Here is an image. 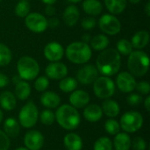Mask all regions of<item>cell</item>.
<instances>
[{
    "instance_id": "obj_1",
    "label": "cell",
    "mask_w": 150,
    "mask_h": 150,
    "mask_svg": "<svg viewBox=\"0 0 150 150\" xmlns=\"http://www.w3.org/2000/svg\"><path fill=\"white\" fill-rule=\"evenodd\" d=\"M121 67V56L114 48H105L101 51L96 60V68L105 76L116 75Z\"/></svg>"
},
{
    "instance_id": "obj_2",
    "label": "cell",
    "mask_w": 150,
    "mask_h": 150,
    "mask_svg": "<svg viewBox=\"0 0 150 150\" xmlns=\"http://www.w3.org/2000/svg\"><path fill=\"white\" fill-rule=\"evenodd\" d=\"M54 115L57 123L65 130H74L78 127L81 122L80 113L77 109L70 105H61Z\"/></svg>"
},
{
    "instance_id": "obj_3",
    "label": "cell",
    "mask_w": 150,
    "mask_h": 150,
    "mask_svg": "<svg viewBox=\"0 0 150 150\" xmlns=\"http://www.w3.org/2000/svg\"><path fill=\"white\" fill-rule=\"evenodd\" d=\"M149 68V57L142 50L133 51L127 59V69L134 76L142 77L145 76Z\"/></svg>"
},
{
    "instance_id": "obj_4",
    "label": "cell",
    "mask_w": 150,
    "mask_h": 150,
    "mask_svg": "<svg viewBox=\"0 0 150 150\" xmlns=\"http://www.w3.org/2000/svg\"><path fill=\"white\" fill-rule=\"evenodd\" d=\"M66 56L69 62L75 64H84L91 60L92 50L88 43L75 41L67 47Z\"/></svg>"
},
{
    "instance_id": "obj_5",
    "label": "cell",
    "mask_w": 150,
    "mask_h": 150,
    "mask_svg": "<svg viewBox=\"0 0 150 150\" xmlns=\"http://www.w3.org/2000/svg\"><path fill=\"white\" fill-rule=\"evenodd\" d=\"M40 69L38 62L31 56H22L18 61L17 70L22 80H34L40 73Z\"/></svg>"
},
{
    "instance_id": "obj_6",
    "label": "cell",
    "mask_w": 150,
    "mask_h": 150,
    "mask_svg": "<svg viewBox=\"0 0 150 150\" xmlns=\"http://www.w3.org/2000/svg\"><path fill=\"white\" fill-rule=\"evenodd\" d=\"M120 126L125 133L133 134L140 130L143 125L142 115L136 111H129L125 112L120 120Z\"/></svg>"
},
{
    "instance_id": "obj_7",
    "label": "cell",
    "mask_w": 150,
    "mask_h": 150,
    "mask_svg": "<svg viewBox=\"0 0 150 150\" xmlns=\"http://www.w3.org/2000/svg\"><path fill=\"white\" fill-rule=\"evenodd\" d=\"M94 94L100 99H107L115 92V83L110 76H98L93 83Z\"/></svg>"
},
{
    "instance_id": "obj_8",
    "label": "cell",
    "mask_w": 150,
    "mask_h": 150,
    "mask_svg": "<svg viewBox=\"0 0 150 150\" xmlns=\"http://www.w3.org/2000/svg\"><path fill=\"white\" fill-rule=\"evenodd\" d=\"M39 119V111L33 101L27 102L19 111L18 123L25 128L34 127Z\"/></svg>"
},
{
    "instance_id": "obj_9",
    "label": "cell",
    "mask_w": 150,
    "mask_h": 150,
    "mask_svg": "<svg viewBox=\"0 0 150 150\" xmlns=\"http://www.w3.org/2000/svg\"><path fill=\"white\" fill-rule=\"evenodd\" d=\"M99 29L107 35L113 36L121 30V23L119 18L112 14H104L98 19Z\"/></svg>"
},
{
    "instance_id": "obj_10",
    "label": "cell",
    "mask_w": 150,
    "mask_h": 150,
    "mask_svg": "<svg viewBox=\"0 0 150 150\" xmlns=\"http://www.w3.org/2000/svg\"><path fill=\"white\" fill-rule=\"evenodd\" d=\"M25 24L31 32L35 33H43L48 27L47 18L39 12H30L25 18Z\"/></svg>"
},
{
    "instance_id": "obj_11",
    "label": "cell",
    "mask_w": 150,
    "mask_h": 150,
    "mask_svg": "<svg viewBox=\"0 0 150 150\" xmlns=\"http://www.w3.org/2000/svg\"><path fill=\"white\" fill-rule=\"evenodd\" d=\"M99 72L96 66L87 64L82 67L76 73V80L83 85L91 84L98 77Z\"/></svg>"
},
{
    "instance_id": "obj_12",
    "label": "cell",
    "mask_w": 150,
    "mask_h": 150,
    "mask_svg": "<svg viewBox=\"0 0 150 150\" xmlns=\"http://www.w3.org/2000/svg\"><path fill=\"white\" fill-rule=\"evenodd\" d=\"M136 83L135 77L127 71L119 73L116 77V85L123 93H130L134 91L135 90Z\"/></svg>"
},
{
    "instance_id": "obj_13",
    "label": "cell",
    "mask_w": 150,
    "mask_h": 150,
    "mask_svg": "<svg viewBox=\"0 0 150 150\" xmlns=\"http://www.w3.org/2000/svg\"><path fill=\"white\" fill-rule=\"evenodd\" d=\"M43 54L47 60L51 62H54L62 59L65 50L60 43L56 41H51L45 46Z\"/></svg>"
},
{
    "instance_id": "obj_14",
    "label": "cell",
    "mask_w": 150,
    "mask_h": 150,
    "mask_svg": "<svg viewBox=\"0 0 150 150\" xmlns=\"http://www.w3.org/2000/svg\"><path fill=\"white\" fill-rule=\"evenodd\" d=\"M44 136L37 130L28 131L24 138V143L28 150H40L44 145Z\"/></svg>"
},
{
    "instance_id": "obj_15",
    "label": "cell",
    "mask_w": 150,
    "mask_h": 150,
    "mask_svg": "<svg viewBox=\"0 0 150 150\" xmlns=\"http://www.w3.org/2000/svg\"><path fill=\"white\" fill-rule=\"evenodd\" d=\"M46 75L47 78L53 79V80H61L67 76L68 75V67L60 62H54L49 63L46 69H45Z\"/></svg>"
},
{
    "instance_id": "obj_16",
    "label": "cell",
    "mask_w": 150,
    "mask_h": 150,
    "mask_svg": "<svg viewBox=\"0 0 150 150\" xmlns=\"http://www.w3.org/2000/svg\"><path fill=\"white\" fill-rule=\"evenodd\" d=\"M69 100L70 105L75 107L76 109L84 108L87 105H89L91 98L89 93L83 90H75L74 91L70 92Z\"/></svg>"
},
{
    "instance_id": "obj_17",
    "label": "cell",
    "mask_w": 150,
    "mask_h": 150,
    "mask_svg": "<svg viewBox=\"0 0 150 150\" xmlns=\"http://www.w3.org/2000/svg\"><path fill=\"white\" fill-rule=\"evenodd\" d=\"M103 111L101 106L97 104L87 105L83 110V117L90 122H98L103 117Z\"/></svg>"
},
{
    "instance_id": "obj_18",
    "label": "cell",
    "mask_w": 150,
    "mask_h": 150,
    "mask_svg": "<svg viewBox=\"0 0 150 150\" xmlns=\"http://www.w3.org/2000/svg\"><path fill=\"white\" fill-rule=\"evenodd\" d=\"M40 103L47 109H54L60 105L61 98L54 91H45L40 97Z\"/></svg>"
},
{
    "instance_id": "obj_19",
    "label": "cell",
    "mask_w": 150,
    "mask_h": 150,
    "mask_svg": "<svg viewBox=\"0 0 150 150\" xmlns=\"http://www.w3.org/2000/svg\"><path fill=\"white\" fill-rule=\"evenodd\" d=\"M80 18V11L79 9L76 5H69L63 11L62 18L64 23L69 26L75 25Z\"/></svg>"
},
{
    "instance_id": "obj_20",
    "label": "cell",
    "mask_w": 150,
    "mask_h": 150,
    "mask_svg": "<svg viewBox=\"0 0 150 150\" xmlns=\"http://www.w3.org/2000/svg\"><path fill=\"white\" fill-rule=\"evenodd\" d=\"M63 144L67 150H82L83 140L76 133H69L63 138Z\"/></svg>"
},
{
    "instance_id": "obj_21",
    "label": "cell",
    "mask_w": 150,
    "mask_h": 150,
    "mask_svg": "<svg viewBox=\"0 0 150 150\" xmlns=\"http://www.w3.org/2000/svg\"><path fill=\"white\" fill-rule=\"evenodd\" d=\"M0 106L5 111H12L17 106V98L15 95L9 91H5L0 94Z\"/></svg>"
},
{
    "instance_id": "obj_22",
    "label": "cell",
    "mask_w": 150,
    "mask_h": 150,
    "mask_svg": "<svg viewBox=\"0 0 150 150\" xmlns=\"http://www.w3.org/2000/svg\"><path fill=\"white\" fill-rule=\"evenodd\" d=\"M82 7L84 12L91 17L98 16L103 11V5L98 0H83Z\"/></svg>"
},
{
    "instance_id": "obj_23",
    "label": "cell",
    "mask_w": 150,
    "mask_h": 150,
    "mask_svg": "<svg viewBox=\"0 0 150 150\" xmlns=\"http://www.w3.org/2000/svg\"><path fill=\"white\" fill-rule=\"evenodd\" d=\"M149 41V33L145 30H142L134 33L131 40V43L134 48L141 50L144 48Z\"/></svg>"
},
{
    "instance_id": "obj_24",
    "label": "cell",
    "mask_w": 150,
    "mask_h": 150,
    "mask_svg": "<svg viewBox=\"0 0 150 150\" xmlns=\"http://www.w3.org/2000/svg\"><path fill=\"white\" fill-rule=\"evenodd\" d=\"M132 140L127 133H119L113 140V147L115 150H129L131 149Z\"/></svg>"
},
{
    "instance_id": "obj_25",
    "label": "cell",
    "mask_w": 150,
    "mask_h": 150,
    "mask_svg": "<svg viewBox=\"0 0 150 150\" xmlns=\"http://www.w3.org/2000/svg\"><path fill=\"white\" fill-rule=\"evenodd\" d=\"M101 108H102L103 113H105L107 117L111 119L117 117L120 112V107L119 104L115 100L109 99V98L105 99L103 102Z\"/></svg>"
},
{
    "instance_id": "obj_26",
    "label": "cell",
    "mask_w": 150,
    "mask_h": 150,
    "mask_svg": "<svg viewBox=\"0 0 150 150\" xmlns=\"http://www.w3.org/2000/svg\"><path fill=\"white\" fill-rule=\"evenodd\" d=\"M105 5L108 11L112 15H119L122 13L127 5V0H105Z\"/></svg>"
},
{
    "instance_id": "obj_27",
    "label": "cell",
    "mask_w": 150,
    "mask_h": 150,
    "mask_svg": "<svg viewBox=\"0 0 150 150\" xmlns=\"http://www.w3.org/2000/svg\"><path fill=\"white\" fill-rule=\"evenodd\" d=\"M4 132L10 138H15L19 134L20 126L14 118H8L4 123Z\"/></svg>"
},
{
    "instance_id": "obj_28",
    "label": "cell",
    "mask_w": 150,
    "mask_h": 150,
    "mask_svg": "<svg viewBox=\"0 0 150 150\" xmlns=\"http://www.w3.org/2000/svg\"><path fill=\"white\" fill-rule=\"evenodd\" d=\"M90 43H91L90 47L91 49L101 52L105 50V48H107L110 43V40L105 34H98L94 37H91Z\"/></svg>"
},
{
    "instance_id": "obj_29",
    "label": "cell",
    "mask_w": 150,
    "mask_h": 150,
    "mask_svg": "<svg viewBox=\"0 0 150 150\" xmlns=\"http://www.w3.org/2000/svg\"><path fill=\"white\" fill-rule=\"evenodd\" d=\"M31 86L30 84L25 81L21 80L18 83L15 84V92L14 95L16 98H18L19 100H25L29 98L31 94Z\"/></svg>"
},
{
    "instance_id": "obj_30",
    "label": "cell",
    "mask_w": 150,
    "mask_h": 150,
    "mask_svg": "<svg viewBox=\"0 0 150 150\" xmlns=\"http://www.w3.org/2000/svg\"><path fill=\"white\" fill-rule=\"evenodd\" d=\"M78 85V82L76 78L74 77H67L65 76L64 78L61 79L59 83V88L62 91L65 93H69L74 91Z\"/></svg>"
},
{
    "instance_id": "obj_31",
    "label": "cell",
    "mask_w": 150,
    "mask_h": 150,
    "mask_svg": "<svg viewBox=\"0 0 150 150\" xmlns=\"http://www.w3.org/2000/svg\"><path fill=\"white\" fill-rule=\"evenodd\" d=\"M12 60V54L11 49L4 44L0 43V66H7Z\"/></svg>"
},
{
    "instance_id": "obj_32",
    "label": "cell",
    "mask_w": 150,
    "mask_h": 150,
    "mask_svg": "<svg viewBox=\"0 0 150 150\" xmlns=\"http://www.w3.org/2000/svg\"><path fill=\"white\" fill-rule=\"evenodd\" d=\"M31 6L27 0H20L15 6L14 12L19 18H25L30 13Z\"/></svg>"
},
{
    "instance_id": "obj_33",
    "label": "cell",
    "mask_w": 150,
    "mask_h": 150,
    "mask_svg": "<svg viewBox=\"0 0 150 150\" xmlns=\"http://www.w3.org/2000/svg\"><path fill=\"white\" fill-rule=\"evenodd\" d=\"M116 50L119 52L120 54L129 55L134 51V47H133L130 40H128L127 39H121L117 43V49Z\"/></svg>"
},
{
    "instance_id": "obj_34",
    "label": "cell",
    "mask_w": 150,
    "mask_h": 150,
    "mask_svg": "<svg viewBox=\"0 0 150 150\" xmlns=\"http://www.w3.org/2000/svg\"><path fill=\"white\" fill-rule=\"evenodd\" d=\"M113 145L112 141L105 136L98 138L93 146V150H112Z\"/></svg>"
},
{
    "instance_id": "obj_35",
    "label": "cell",
    "mask_w": 150,
    "mask_h": 150,
    "mask_svg": "<svg viewBox=\"0 0 150 150\" xmlns=\"http://www.w3.org/2000/svg\"><path fill=\"white\" fill-rule=\"evenodd\" d=\"M105 130L111 135H116L120 131V123L114 119H109L105 123Z\"/></svg>"
},
{
    "instance_id": "obj_36",
    "label": "cell",
    "mask_w": 150,
    "mask_h": 150,
    "mask_svg": "<svg viewBox=\"0 0 150 150\" xmlns=\"http://www.w3.org/2000/svg\"><path fill=\"white\" fill-rule=\"evenodd\" d=\"M40 122L45 126H51L54 124L55 120V115L51 110H43L41 113L39 115Z\"/></svg>"
},
{
    "instance_id": "obj_37",
    "label": "cell",
    "mask_w": 150,
    "mask_h": 150,
    "mask_svg": "<svg viewBox=\"0 0 150 150\" xmlns=\"http://www.w3.org/2000/svg\"><path fill=\"white\" fill-rule=\"evenodd\" d=\"M49 86V80L47 76H40L36 78L34 82V88L37 91L39 92H43L45 91Z\"/></svg>"
},
{
    "instance_id": "obj_38",
    "label": "cell",
    "mask_w": 150,
    "mask_h": 150,
    "mask_svg": "<svg viewBox=\"0 0 150 150\" xmlns=\"http://www.w3.org/2000/svg\"><path fill=\"white\" fill-rule=\"evenodd\" d=\"M131 147L133 150H146L147 142L142 137H135L131 142Z\"/></svg>"
},
{
    "instance_id": "obj_39",
    "label": "cell",
    "mask_w": 150,
    "mask_h": 150,
    "mask_svg": "<svg viewBox=\"0 0 150 150\" xmlns=\"http://www.w3.org/2000/svg\"><path fill=\"white\" fill-rule=\"evenodd\" d=\"M97 25V20L94 17H87L84 18L82 22H81V25L84 30H91L92 28L95 27V25Z\"/></svg>"
},
{
    "instance_id": "obj_40",
    "label": "cell",
    "mask_w": 150,
    "mask_h": 150,
    "mask_svg": "<svg viewBox=\"0 0 150 150\" xmlns=\"http://www.w3.org/2000/svg\"><path fill=\"white\" fill-rule=\"evenodd\" d=\"M135 89L142 95H149L150 92V84L147 81H141L136 83Z\"/></svg>"
},
{
    "instance_id": "obj_41",
    "label": "cell",
    "mask_w": 150,
    "mask_h": 150,
    "mask_svg": "<svg viewBox=\"0 0 150 150\" xmlns=\"http://www.w3.org/2000/svg\"><path fill=\"white\" fill-rule=\"evenodd\" d=\"M143 98L140 94L137 93H132L127 98V104L130 105L131 106H137L142 102Z\"/></svg>"
},
{
    "instance_id": "obj_42",
    "label": "cell",
    "mask_w": 150,
    "mask_h": 150,
    "mask_svg": "<svg viewBox=\"0 0 150 150\" xmlns=\"http://www.w3.org/2000/svg\"><path fill=\"white\" fill-rule=\"evenodd\" d=\"M11 146L10 138L4 134V131L0 130V150H8Z\"/></svg>"
},
{
    "instance_id": "obj_43",
    "label": "cell",
    "mask_w": 150,
    "mask_h": 150,
    "mask_svg": "<svg viewBox=\"0 0 150 150\" xmlns=\"http://www.w3.org/2000/svg\"><path fill=\"white\" fill-rule=\"evenodd\" d=\"M59 25H60V21L55 17H52L49 19H47V26H49L50 28H53V29L56 28Z\"/></svg>"
},
{
    "instance_id": "obj_44",
    "label": "cell",
    "mask_w": 150,
    "mask_h": 150,
    "mask_svg": "<svg viewBox=\"0 0 150 150\" xmlns=\"http://www.w3.org/2000/svg\"><path fill=\"white\" fill-rule=\"evenodd\" d=\"M9 83H10L9 77L6 75L0 72V89L4 88V87H6L9 84Z\"/></svg>"
},
{
    "instance_id": "obj_45",
    "label": "cell",
    "mask_w": 150,
    "mask_h": 150,
    "mask_svg": "<svg viewBox=\"0 0 150 150\" xmlns=\"http://www.w3.org/2000/svg\"><path fill=\"white\" fill-rule=\"evenodd\" d=\"M44 11H45V13L47 15V16H54V14H55V12H56V10H55V8L52 5V4H47V6H46V8H45V10H44Z\"/></svg>"
},
{
    "instance_id": "obj_46",
    "label": "cell",
    "mask_w": 150,
    "mask_h": 150,
    "mask_svg": "<svg viewBox=\"0 0 150 150\" xmlns=\"http://www.w3.org/2000/svg\"><path fill=\"white\" fill-rule=\"evenodd\" d=\"M144 106H145V109L149 112L150 111V96L149 95H147V98H145L144 100Z\"/></svg>"
},
{
    "instance_id": "obj_47",
    "label": "cell",
    "mask_w": 150,
    "mask_h": 150,
    "mask_svg": "<svg viewBox=\"0 0 150 150\" xmlns=\"http://www.w3.org/2000/svg\"><path fill=\"white\" fill-rule=\"evenodd\" d=\"M91 39V34H89V33H84V34L83 35V37H82L83 42H85V43L90 42Z\"/></svg>"
},
{
    "instance_id": "obj_48",
    "label": "cell",
    "mask_w": 150,
    "mask_h": 150,
    "mask_svg": "<svg viewBox=\"0 0 150 150\" xmlns=\"http://www.w3.org/2000/svg\"><path fill=\"white\" fill-rule=\"evenodd\" d=\"M145 12H146L147 16H148V17H149L150 16V2L149 1H148L147 4H146V6H145Z\"/></svg>"
},
{
    "instance_id": "obj_49",
    "label": "cell",
    "mask_w": 150,
    "mask_h": 150,
    "mask_svg": "<svg viewBox=\"0 0 150 150\" xmlns=\"http://www.w3.org/2000/svg\"><path fill=\"white\" fill-rule=\"evenodd\" d=\"M42 1V3L43 4H55L56 2H57V0H41Z\"/></svg>"
},
{
    "instance_id": "obj_50",
    "label": "cell",
    "mask_w": 150,
    "mask_h": 150,
    "mask_svg": "<svg viewBox=\"0 0 150 150\" xmlns=\"http://www.w3.org/2000/svg\"><path fill=\"white\" fill-rule=\"evenodd\" d=\"M22 79L19 77V76H14L13 77H12V82H13V83L14 84H16V83H18V82H20Z\"/></svg>"
},
{
    "instance_id": "obj_51",
    "label": "cell",
    "mask_w": 150,
    "mask_h": 150,
    "mask_svg": "<svg viewBox=\"0 0 150 150\" xmlns=\"http://www.w3.org/2000/svg\"><path fill=\"white\" fill-rule=\"evenodd\" d=\"M127 1H129L132 4H139L142 0H127Z\"/></svg>"
},
{
    "instance_id": "obj_52",
    "label": "cell",
    "mask_w": 150,
    "mask_h": 150,
    "mask_svg": "<svg viewBox=\"0 0 150 150\" xmlns=\"http://www.w3.org/2000/svg\"><path fill=\"white\" fill-rule=\"evenodd\" d=\"M3 119H4V113H3V111L0 109V123L3 121Z\"/></svg>"
},
{
    "instance_id": "obj_53",
    "label": "cell",
    "mask_w": 150,
    "mask_h": 150,
    "mask_svg": "<svg viewBox=\"0 0 150 150\" xmlns=\"http://www.w3.org/2000/svg\"><path fill=\"white\" fill-rule=\"evenodd\" d=\"M68 1L70 2V3H73V4H76V3H79V2H81L83 0H68Z\"/></svg>"
},
{
    "instance_id": "obj_54",
    "label": "cell",
    "mask_w": 150,
    "mask_h": 150,
    "mask_svg": "<svg viewBox=\"0 0 150 150\" xmlns=\"http://www.w3.org/2000/svg\"><path fill=\"white\" fill-rule=\"evenodd\" d=\"M15 150H28L26 148H24V147H19V148H18V149H16Z\"/></svg>"
},
{
    "instance_id": "obj_55",
    "label": "cell",
    "mask_w": 150,
    "mask_h": 150,
    "mask_svg": "<svg viewBox=\"0 0 150 150\" xmlns=\"http://www.w3.org/2000/svg\"><path fill=\"white\" fill-rule=\"evenodd\" d=\"M2 1H3V0H0V3H1V2H2Z\"/></svg>"
},
{
    "instance_id": "obj_56",
    "label": "cell",
    "mask_w": 150,
    "mask_h": 150,
    "mask_svg": "<svg viewBox=\"0 0 150 150\" xmlns=\"http://www.w3.org/2000/svg\"><path fill=\"white\" fill-rule=\"evenodd\" d=\"M148 1H149V0H148Z\"/></svg>"
}]
</instances>
